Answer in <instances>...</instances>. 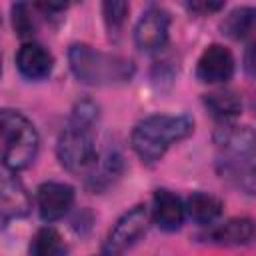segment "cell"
Listing matches in <instances>:
<instances>
[{"label": "cell", "mask_w": 256, "mask_h": 256, "mask_svg": "<svg viewBox=\"0 0 256 256\" xmlns=\"http://www.w3.org/2000/svg\"><path fill=\"white\" fill-rule=\"evenodd\" d=\"M38 132L34 124L16 110H2V164L8 172H18L32 164L38 152Z\"/></svg>", "instance_id": "obj_3"}, {"label": "cell", "mask_w": 256, "mask_h": 256, "mask_svg": "<svg viewBox=\"0 0 256 256\" xmlns=\"http://www.w3.org/2000/svg\"><path fill=\"white\" fill-rule=\"evenodd\" d=\"M238 184H240V188H242L246 194L256 196V166L244 170V172L240 174V178H238Z\"/></svg>", "instance_id": "obj_21"}, {"label": "cell", "mask_w": 256, "mask_h": 256, "mask_svg": "<svg viewBox=\"0 0 256 256\" xmlns=\"http://www.w3.org/2000/svg\"><path fill=\"white\" fill-rule=\"evenodd\" d=\"M234 74V56L222 44H210L198 58L196 76L206 84L228 82Z\"/></svg>", "instance_id": "obj_8"}, {"label": "cell", "mask_w": 256, "mask_h": 256, "mask_svg": "<svg viewBox=\"0 0 256 256\" xmlns=\"http://www.w3.org/2000/svg\"><path fill=\"white\" fill-rule=\"evenodd\" d=\"M36 204L44 222L60 220L74 204V188L64 182H44L36 190Z\"/></svg>", "instance_id": "obj_7"}, {"label": "cell", "mask_w": 256, "mask_h": 256, "mask_svg": "<svg viewBox=\"0 0 256 256\" xmlns=\"http://www.w3.org/2000/svg\"><path fill=\"white\" fill-rule=\"evenodd\" d=\"M92 128L94 126H84L70 120V124L58 136L56 156L60 164L72 174H92L100 160Z\"/></svg>", "instance_id": "obj_4"}, {"label": "cell", "mask_w": 256, "mask_h": 256, "mask_svg": "<svg viewBox=\"0 0 256 256\" xmlns=\"http://www.w3.org/2000/svg\"><path fill=\"white\" fill-rule=\"evenodd\" d=\"M120 170H122V158H120V154H116V152H106V156L100 158L98 164H96V168L92 170L90 180H88V186H90L92 190L106 188L108 184H112V182L118 178Z\"/></svg>", "instance_id": "obj_17"}, {"label": "cell", "mask_w": 256, "mask_h": 256, "mask_svg": "<svg viewBox=\"0 0 256 256\" xmlns=\"http://www.w3.org/2000/svg\"><path fill=\"white\" fill-rule=\"evenodd\" d=\"M68 62L74 76L90 86H110L128 82L134 76V64L126 58L94 50L86 44H74L68 50Z\"/></svg>", "instance_id": "obj_2"}, {"label": "cell", "mask_w": 256, "mask_h": 256, "mask_svg": "<svg viewBox=\"0 0 256 256\" xmlns=\"http://www.w3.org/2000/svg\"><path fill=\"white\" fill-rule=\"evenodd\" d=\"M206 238L218 246H242L256 238V224L250 218H230L212 228Z\"/></svg>", "instance_id": "obj_13"}, {"label": "cell", "mask_w": 256, "mask_h": 256, "mask_svg": "<svg viewBox=\"0 0 256 256\" xmlns=\"http://www.w3.org/2000/svg\"><path fill=\"white\" fill-rule=\"evenodd\" d=\"M12 26L20 38H28L34 34L36 24H34V18L30 14L28 4H22V2L12 4Z\"/></svg>", "instance_id": "obj_20"}, {"label": "cell", "mask_w": 256, "mask_h": 256, "mask_svg": "<svg viewBox=\"0 0 256 256\" xmlns=\"http://www.w3.org/2000/svg\"><path fill=\"white\" fill-rule=\"evenodd\" d=\"M62 252L64 244L54 228L44 226L34 234L30 244V256H62Z\"/></svg>", "instance_id": "obj_18"}, {"label": "cell", "mask_w": 256, "mask_h": 256, "mask_svg": "<svg viewBox=\"0 0 256 256\" xmlns=\"http://www.w3.org/2000/svg\"><path fill=\"white\" fill-rule=\"evenodd\" d=\"M146 226H148L146 206L138 204V206L130 208L110 228V232H108V236L102 244L100 256H120L146 232Z\"/></svg>", "instance_id": "obj_5"}, {"label": "cell", "mask_w": 256, "mask_h": 256, "mask_svg": "<svg viewBox=\"0 0 256 256\" xmlns=\"http://www.w3.org/2000/svg\"><path fill=\"white\" fill-rule=\"evenodd\" d=\"M192 130L194 120L186 114H154L136 124L130 136V144L142 162L154 164L164 156V152L172 144L188 138Z\"/></svg>", "instance_id": "obj_1"}, {"label": "cell", "mask_w": 256, "mask_h": 256, "mask_svg": "<svg viewBox=\"0 0 256 256\" xmlns=\"http://www.w3.org/2000/svg\"><path fill=\"white\" fill-rule=\"evenodd\" d=\"M220 8H224V2H192V4H188V10H192L196 14H210V12H218Z\"/></svg>", "instance_id": "obj_22"}, {"label": "cell", "mask_w": 256, "mask_h": 256, "mask_svg": "<svg viewBox=\"0 0 256 256\" xmlns=\"http://www.w3.org/2000/svg\"><path fill=\"white\" fill-rule=\"evenodd\" d=\"M152 206H154L152 218L158 224V228H162L166 232H174L182 226L184 216H186V206L174 192H170L166 188L156 190L154 198H152Z\"/></svg>", "instance_id": "obj_12"}, {"label": "cell", "mask_w": 256, "mask_h": 256, "mask_svg": "<svg viewBox=\"0 0 256 256\" xmlns=\"http://www.w3.org/2000/svg\"><path fill=\"white\" fill-rule=\"evenodd\" d=\"M254 26H256V8L240 6V8H234L224 18L222 32L232 40H242L252 32Z\"/></svg>", "instance_id": "obj_15"}, {"label": "cell", "mask_w": 256, "mask_h": 256, "mask_svg": "<svg viewBox=\"0 0 256 256\" xmlns=\"http://www.w3.org/2000/svg\"><path fill=\"white\" fill-rule=\"evenodd\" d=\"M186 214L198 224H212L222 214V202L206 192H194L186 200Z\"/></svg>", "instance_id": "obj_14"}, {"label": "cell", "mask_w": 256, "mask_h": 256, "mask_svg": "<svg viewBox=\"0 0 256 256\" xmlns=\"http://www.w3.org/2000/svg\"><path fill=\"white\" fill-rule=\"evenodd\" d=\"M128 2H116V0H110V2H104L102 4V14H104V22H106V28L112 34H118V30L122 28L124 20H126V14H128Z\"/></svg>", "instance_id": "obj_19"}, {"label": "cell", "mask_w": 256, "mask_h": 256, "mask_svg": "<svg viewBox=\"0 0 256 256\" xmlns=\"http://www.w3.org/2000/svg\"><path fill=\"white\" fill-rule=\"evenodd\" d=\"M168 28H170V14L160 6H150L136 22L134 42L146 54L158 52L168 42Z\"/></svg>", "instance_id": "obj_6"}, {"label": "cell", "mask_w": 256, "mask_h": 256, "mask_svg": "<svg viewBox=\"0 0 256 256\" xmlns=\"http://www.w3.org/2000/svg\"><path fill=\"white\" fill-rule=\"evenodd\" d=\"M214 144L232 158H252L256 154V132L248 126L226 124L216 128Z\"/></svg>", "instance_id": "obj_9"}, {"label": "cell", "mask_w": 256, "mask_h": 256, "mask_svg": "<svg viewBox=\"0 0 256 256\" xmlns=\"http://www.w3.org/2000/svg\"><path fill=\"white\" fill-rule=\"evenodd\" d=\"M16 66H18V72L24 78L44 80L52 72L54 58L44 46H40L36 42H26L16 52Z\"/></svg>", "instance_id": "obj_11"}, {"label": "cell", "mask_w": 256, "mask_h": 256, "mask_svg": "<svg viewBox=\"0 0 256 256\" xmlns=\"http://www.w3.org/2000/svg\"><path fill=\"white\" fill-rule=\"evenodd\" d=\"M0 212H2L4 224H8L10 220H16V218H24L30 212V196H28L24 184L14 176V172H6L2 176Z\"/></svg>", "instance_id": "obj_10"}, {"label": "cell", "mask_w": 256, "mask_h": 256, "mask_svg": "<svg viewBox=\"0 0 256 256\" xmlns=\"http://www.w3.org/2000/svg\"><path fill=\"white\" fill-rule=\"evenodd\" d=\"M244 68H246V72L250 74V78L256 80V42H252V44L246 48V54H244Z\"/></svg>", "instance_id": "obj_23"}, {"label": "cell", "mask_w": 256, "mask_h": 256, "mask_svg": "<svg viewBox=\"0 0 256 256\" xmlns=\"http://www.w3.org/2000/svg\"><path fill=\"white\" fill-rule=\"evenodd\" d=\"M204 104L208 106V110L218 116V118H234L242 112V100L236 92L232 90H218V92H210L204 96Z\"/></svg>", "instance_id": "obj_16"}]
</instances>
